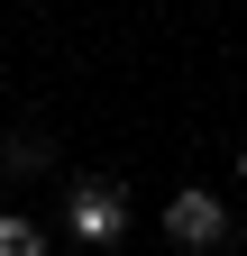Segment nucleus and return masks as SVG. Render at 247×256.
Masks as SVG:
<instances>
[{
    "instance_id": "nucleus-1",
    "label": "nucleus",
    "mask_w": 247,
    "mask_h": 256,
    "mask_svg": "<svg viewBox=\"0 0 247 256\" xmlns=\"http://www.w3.org/2000/svg\"><path fill=\"white\" fill-rule=\"evenodd\" d=\"M64 220H74L82 247H119V238H128V192H119L110 174H82L74 202H64Z\"/></svg>"
},
{
    "instance_id": "nucleus-2",
    "label": "nucleus",
    "mask_w": 247,
    "mask_h": 256,
    "mask_svg": "<svg viewBox=\"0 0 247 256\" xmlns=\"http://www.w3.org/2000/svg\"><path fill=\"white\" fill-rule=\"evenodd\" d=\"M165 229H174L183 247H210V238L229 229V210L210 202V192H174V202H165Z\"/></svg>"
},
{
    "instance_id": "nucleus-3",
    "label": "nucleus",
    "mask_w": 247,
    "mask_h": 256,
    "mask_svg": "<svg viewBox=\"0 0 247 256\" xmlns=\"http://www.w3.org/2000/svg\"><path fill=\"white\" fill-rule=\"evenodd\" d=\"M0 256H46V238H37V220L0 210Z\"/></svg>"
},
{
    "instance_id": "nucleus-4",
    "label": "nucleus",
    "mask_w": 247,
    "mask_h": 256,
    "mask_svg": "<svg viewBox=\"0 0 247 256\" xmlns=\"http://www.w3.org/2000/svg\"><path fill=\"white\" fill-rule=\"evenodd\" d=\"M238 165H247V156H238Z\"/></svg>"
}]
</instances>
